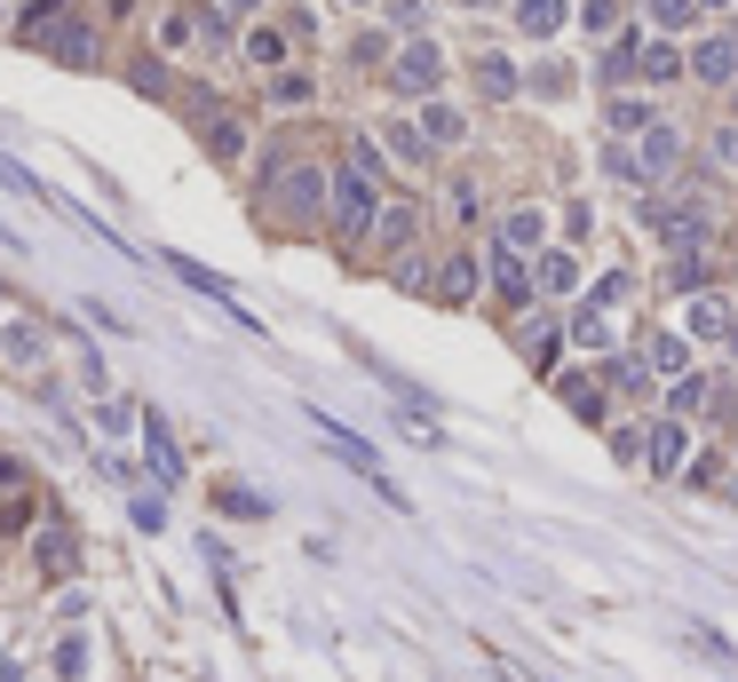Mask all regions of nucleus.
<instances>
[{"label": "nucleus", "mask_w": 738, "mask_h": 682, "mask_svg": "<svg viewBox=\"0 0 738 682\" xmlns=\"http://www.w3.org/2000/svg\"><path fill=\"white\" fill-rule=\"evenodd\" d=\"M580 16H588V32H612V16H620V9H612V0H588Z\"/></svg>", "instance_id": "obj_38"}, {"label": "nucleus", "mask_w": 738, "mask_h": 682, "mask_svg": "<svg viewBox=\"0 0 738 682\" xmlns=\"http://www.w3.org/2000/svg\"><path fill=\"white\" fill-rule=\"evenodd\" d=\"M556 397L572 405L580 421H603V389H595V382H580V373H564V382H556Z\"/></svg>", "instance_id": "obj_19"}, {"label": "nucleus", "mask_w": 738, "mask_h": 682, "mask_svg": "<svg viewBox=\"0 0 738 682\" xmlns=\"http://www.w3.org/2000/svg\"><path fill=\"white\" fill-rule=\"evenodd\" d=\"M683 453H691V436H683V413H667V421H651V445H644L651 476H675V468H683Z\"/></svg>", "instance_id": "obj_8"}, {"label": "nucleus", "mask_w": 738, "mask_h": 682, "mask_svg": "<svg viewBox=\"0 0 738 682\" xmlns=\"http://www.w3.org/2000/svg\"><path fill=\"white\" fill-rule=\"evenodd\" d=\"M223 9H230V16H254V9H262V0H223Z\"/></svg>", "instance_id": "obj_39"}, {"label": "nucleus", "mask_w": 738, "mask_h": 682, "mask_svg": "<svg viewBox=\"0 0 738 682\" xmlns=\"http://www.w3.org/2000/svg\"><path fill=\"white\" fill-rule=\"evenodd\" d=\"M421 127H429V144H461L468 135V120L453 104H438V95H421Z\"/></svg>", "instance_id": "obj_14"}, {"label": "nucleus", "mask_w": 738, "mask_h": 682, "mask_svg": "<svg viewBox=\"0 0 738 682\" xmlns=\"http://www.w3.org/2000/svg\"><path fill=\"white\" fill-rule=\"evenodd\" d=\"M477 279H485V270L468 262V254H461V262H445V270H438V302H468V294H477Z\"/></svg>", "instance_id": "obj_18"}, {"label": "nucleus", "mask_w": 738, "mask_h": 682, "mask_svg": "<svg viewBox=\"0 0 738 682\" xmlns=\"http://www.w3.org/2000/svg\"><path fill=\"white\" fill-rule=\"evenodd\" d=\"M413 230H421V215H413V207H382V223H374V238H382V247H406Z\"/></svg>", "instance_id": "obj_25"}, {"label": "nucleus", "mask_w": 738, "mask_h": 682, "mask_svg": "<svg viewBox=\"0 0 738 682\" xmlns=\"http://www.w3.org/2000/svg\"><path fill=\"white\" fill-rule=\"evenodd\" d=\"M144 461L159 485H183V445H175V429H167V413H144Z\"/></svg>", "instance_id": "obj_7"}, {"label": "nucleus", "mask_w": 738, "mask_h": 682, "mask_svg": "<svg viewBox=\"0 0 738 682\" xmlns=\"http://www.w3.org/2000/svg\"><path fill=\"white\" fill-rule=\"evenodd\" d=\"M382 151H389V159H406V167H421V159H429V127H406V120L382 127Z\"/></svg>", "instance_id": "obj_15"}, {"label": "nucleus", "mask_w": 738, "mask_h": 682, "mask_svg": "<svg viewBox=\"0 0 738 682\" xmlns=\"http://www.w3.org/2000/svg\"><path fill=\"white\" fill-rule=\"evenodd\" d=\"M644 365L667 373V382H683V373H691V341H683V333H651V341H644Z\"/></svg>", "instance_id": "obj_11"}, {"label": "nucleus", "mask_w": 738, "mask_h": 682, "mask_svg": "<svg viewBox=\"0 0 738 682\" xmlns=\"http://www.w3.org/2000/svg\"><path fill=\"white\" fill-rule=\"evenodd\" d=\"M667 286H675V294H699V286H707V254L683 247L675 262H667Z\"/></svg>", "instance_id": "obj_20"}, {"label": "nucleus", "mask_w": 738, "mask_h": 682, "mask_svg": "<svg viewBox=\"0 0 738 682\" xmlns=\"http://www.w3.org/2000/svg\"><path fill=\"white\" fill-rule=\"evenodd\" d=\"M691 72L707 80V88H730V80H738V41H699Z\"/></svg>", "instance_id": "obj_10"}, {"label": "nucleus", "mask_w": 738, "mask_h": 682, "mask_svg": "<svg viewBox=\"0 0 738 682\" xmlns=\"http://www.w3.org/2000/svg\"><path fill=\"white\" fill-rule=\"evenodd\" d=\"M627 72H644V41H612V48H603V80H627Z\"/></svg>", "instance_id": "obj_24"}, {"label": "nucleus", "mask_w": 738, "mask_h": 682, "mask_svg": "<svg viewBox=\"0 0 738 682\" xmlns=\"http://www.w3.org/2000/svg\"><path fill=\"white\" fill-rule=\"evenodd\" d=\"M382 183L374 175H365V167H342V175H333V230H342V238H374V223H382V198H374Z\"/></svg>", "instance_id": "obj_1"}, {"label": "nucleus", "mask_w": 738, "mask_h": 682, "mask_svg": "<svg viewBox=\"0 0 738 682\" xmlns=\"http://www.w3.org/2000/svg\"><path fill=\"white\" fill-rule=\"evenodd\" d=\"M438 72H445V56H438V41H406V56L389 64V80H397V95H438Z\"/></svg>", "instance_id": "obj_4"}, {"label": "nucleus", "mask_w": 738, "mask_h": 682, "mask_svg": "<svg viewBox=\"0 0 738 682\" xmlns=\"http://www.w3.org/2000/svg\"><path fill=\"white\" fill-rule=\"evenodd\" d=\"M279 207H286V215H294V223H310V215H318V207H333V183H326V175H318V167H294V175H286V183H279Z\"/></svg>", "instance_id": "obj_5"}, {"label": "nucleus", "mask_w": 738, "mask_h": 682, "mask_svg": "<svg viewBox=\"0 0 738 682\" xmlns=\"http://www.w3.org/2000/svg\"><path fill=\"white\" fill-rule=\"evenodd\" d=\"M730 326H738V318L723 310V302H715V294H699V310H691V333H707V341H715V333H730Z\"/></svg>", "instance_id": "obj_27"}, {"label": "nucleus", "mask_w": 738, "mask_h": 682, "mask_svg": "<svg viewBox=\"0 0 738 682\" xmlns=\"http://www.w3.org/2000/svg\"><path fill=\"white\" fill-rule=\"evenodd\" d=\"M9 357H16V365H41V357H48L41 326H9Z\"/></svg>", "instance_id": "obj_30"}, {"label": "nucleus", "mask_w": 738, "mask_h": 682, "mask_svg": "<svg viewBox=\"0 0 738 682\" xmlns=\"http://www.w3.org/2000/svg\"><path fill=\"white\" fill-rule=\"evenodd\" d=\"M651 16H659V32H683L699 16V0H651Z\"/></svg>", "instance_id": "obj_34"}, {"label": "nucleus", "mask_w": 738, "mask_h": 682, "mask_svg": "<svg viewBox=\"0 0 738 682\" xmlns=\"http://www.w3.org/2000/svg\"><path fill=\"white\" fill-rule=\"evenodd\" d=\"M80 564V548H72V532H41V571L48 579H64V571H72Z\"/></svg>", "instance_id": "obj_23"}, {"label": "nucleus", "mask_w": 738, "mask_h": 682, "mask_svg": "<svg viewBox=\"0 0 738 682\" xmlns=\"http://www.w3.org/2000/svg\"><path fill=\"white\" fill-rule=\"evenodd\" d=\"M247 56H254V64H271V72H279V64H286V41H279V24L247 32Z\"/></svg>", "instance_id": "obj_28"}, {"label": "nucleus", "mask_w": 738, "mask_h": 682, "mask_svg": "<svg viewBox=\"0 0 738 682\" xmlns=\"http://www.w3.org/2000/svg\"><path fill=\"white\" fill-rule=\"evenodd\" d=\"M683 167V135L675 127H644L635 135V183H667Z\"/></svg>", "instance_id": "obj_3"}, {"label": "nucleus", "mask_w": 738, "mask_h": 682, "mask_svg": "<svg viewBox=\"0 0 738 682\" xmlns=\"http://www.w3.org/2000/svg\"><path fill=\"white\" fill-rule=\"evenodd\" d=\"M56 674H64V682H80V674H88V643H80V635H64V651H56Z\"/></svg>", "instance_id": "obj_35"}, {"label": "nucleus", "mask_w": 738, "mask_h": 682, "mask_svg": "<svg viewBox=\"0 0 738 682\" xmlns=\"http://www.w3.org/2000/svg\"><path fill=\"white\" fill-rule=\"evenodd\" d=\"M167 270H175V279H183L191 294H207V302H223V310L239 318V326H254V318L239 310V294H230V279H223V270H207V262H191V254H167Z\"/></svg>", "instance_id": "obj_6"}, {"label": "nucleus", "mask_w": 738, "mask_h": 682, "mask_svg": "<svg viewBox=\"0 0 738 682\" xmlns=\"http://www.w3.org/2000/svg\"><path fill=\"white\" fill-rule=\"evenodd\" d=\"M207 151H215V159L230 167V159L247 151V127H239V120H215V127H207Z\"/></svg>", "instance_id": "obj_26"}, {"label": "nucleus", "mask_w": 738, "mask_h": 682, "mask_svg": "<svg viewBox=\"0 0 738 682\" xmlns=\"http://www.w3.org/2000/svg\"><path fill=\"white\" fill-rule=\"evenodd\" d=\"M644 223H651V238H659L667 254H683V247H707V230H715L707 198H659V207H651Z\"/></svg>", "instance_id": "obj_2"}, {"label": "nucleus", "mask_w": 738, "mask_h": 682, "mask_svg": "<svg viewBox=\"0 0 738 682\" xmlns=\"http://www.w3.org/2000/svg\"><path fill=\"white\" fill-rule=\"evenodd\" d=\"M603 120H612V135H644V127H659L644 95H612V112H603Z\"/></svg>", "instance_id": "obj_17"}, {"label": "nucleus", "mask_w": 738, "mask_h": 682, "mask_svg": "<svg viewBox=\"0 0 738 682\" xmlns=\"http://www.w3.org/2000/svg\"><path fill=\"white\" fill-rule=\"evenodd\" d=\"M492 286H500V302H532V254L492 247Z\"/></svg>", "instance_id": "obj_9"}, {"label": "nucleus", "mask_w": 738, "mask_h": 682, "mask_svg": "<svg viewBox=\"0 0 738 682\" xmlns=\"http://www.w3.org/2000/svg\"><path fill=\"white\" fill-rule=\"evenodd\" d=\"M516 24L532 32V41H556V32H564V0H516Z\"/></svg>", "instance_id": "obj_13"}, {"label": "nucleus", "mask_w": 738, "mask_h": 682, "mask_svg": "<svg viewBox=\"0 0 738 682\" xmlns=\"http://www.w3.org/2000/svg\"><path fill=\"white\" fill-rule=\"evenodd\" d=\"M0 191H24V198H48V191H41V175H32V167H16V159H0Z\"/></svg>", "instance_id": "obj_33"}, {"label": "nucleus", "mask_w": 738, "mask_h": 682, "mask_svg": "<svg viewBox=\"0 0 738 682\" xmlns=\"http://www.w3.org/2000/svg\"><path fill=\"white\" fill-rule=\"evenodd\" d=\"M271 104H310V80H302V72H279V80H271Z\"/></svg>", "instance_id": "obj_36"}, {"label": "nucleus", "mask_w": 738, "mask_h": 682, "mask_svg": "<svg viewBox=\"0 0 738 682\" xmlns=\"http://www.w3.org/2000/svg\"><path fill=\"white\" fill-rule=\"evenodd\" d=\"M730 350H738V326H730Z\"/></svg>", "instance_id": "obj_42"}, {"label": "nucleus", "mask_w": 738, "mask_h": 682, "mask_svg": "<svg viewBox=\"0 0 738 682\" xmlns=\"http://www.w3.org/2000/svg\"><path fill=\"white\" fill-rule=\"evenodd\" d=\"M541 286H548V294H572V286H580L572 254H541Z\"/></svg>", "instance_id": "obj_29"}, {"label": "nucleus", "mask_w": 738, "mask_h": 682, "mask_svg": "<svg viewBox=\"0 0 738 682\" xmlns=\"http://www.w3.org/2000/svg\"><path fill=\"white\" fill-rule=\"evenodd\" d=\"M524 365H532V373L556 365V326H532V333H524Z\"/></svg>", "instance_id": "obj_31"}, {"label": "nucleus", "mask_w": 738, "mask_h": 682, "mask_svg": "<svg viewBox=\"0 0 738 682\" xmlns=\"http://www.w3.org/2000/svg\"><path fill=\"white\" fill-rule=\"evenodd\" d=\"M477 88L492 95V104H500V95H516V64L509 56H477Z\"/></svg>", "instance_id": "obj_21"}, {"label": "nucleus", "mask_w": 738, "mask_h": 682, "mask_svg": "<svg viewBox=\"0 0 738 682\" xmlns=\"http://www.w3.org/2000/svg\"><path fill=\"white\" fill-rule=\"evenodd\" d=\"M461 9H492V0H461Z\"/></svg>", "instance_id": "obj_41"}, {"label": "nucleus", "mask_w": 738, "mask_h": 682, "mask_svg": "<svg viewBox=\"0 0 738 682\" xmlns=\"http://www.w3.org/2000/svg\"><path fill=\"white\" fill-rule=\"evenodd\" d=\"M572 341H580V350H595V357L612 350V326H603V302H588V310L572 318Z\"/></svg>", "instance_id": "obj_22"}, {"label": "nucleus", "mask_w": 738, "mask_h": 682, "mask_svg": "<svg viewBox=\"0 0 738 682\" xmlns=\"http://www.w3.org/2000/svg\"><path fill=\"white\" fill-rule=\"evenodd\" d=\"M644 72H651V80H675V72H683V56L667 48V41H644Z\"/></svg>", "instance_id": "obj_32"}, {"label": "nucleus", "mask_w": 738, "mask_h": 682, "mask_svg": "<svg viewBox=\"0 0 738 682\" xmlns=\"http://www.w3.org/2000/svg\"><path fill=\"white\" fill-rule=\"evenodd\" d=\"M32 41H41L56 64H95V48H88V32L80 24H56V32H32Z\"/></svg>", "instance_id": "obj_12"}, {"label": "nucleus", "mask_w": 738, "mask_h": 682, "mask_svg": "<svg viewBox=\"0 0 738 682\" xmlns=\"http://www.w3.org/2000/svg\"><path fill=\"white\" fill-rule=\"evenodd\" d=\"M532 88H541V95H564V88H572V72H564V64H541V72H532Z\"/></svg>", "instance_id": "obj_37"}, {"label": "nucleus", "mask_w": 738, "mask_h": 682, "mask_svg": "<svg viewBox=\"0 0 738 682\" xmlns=\"http://www.w3.org/2000/svg\"><path fill=\"white\" fill-rule=\"evenodd\" d=\"M699 9H730V0H699Z\"/></svg>", "instance_id": "obj_40"}, {"label": "nucleus", "mask_w": 738, "mask_h": 682, "mask_svg": "<svg viewBox=\"0 0 738 682\" xmlns=\"http://www.w3.org/2000/svg\"><path fill=\"white\" fill-rule=\"evenodd\" d=\"M541 230H548L541 215H532V207H516L509 223H500V247H516V254H541Z\"/></svg>", "instance_id": "obj_16"}]
</instances>
